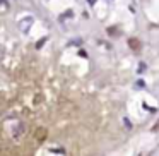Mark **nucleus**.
<instances>
[{
  "label": "nucleus",
  "mask_w": 159,
  "mask_h": 156,
  "mask_svg": "<svg viewBox=\"0 0 159 156\" xmlns=\"http://www.w3.org/2000/svg\"><path fill=\"white\" fill-rule=\"evenodd\" d=\"M128 46H130L133 52H140V41H139L137 38H130V40H128Z\"/></svg>",
  "instance_id": "1"
},
{
  "label": "nucleus",
  "mask_w": 159,
  "mask_h": 156,
  "mask_svg": "<svg viewBox=\"0 0 159 156\" xmlns=\"http://www.w3.org/2000/svg\"><path fill=\"white\" fill-rule=\"evenodd\" d=\"M140 156H144V154H140Z\"/></svg>",
  "instance_id": "5"
},
{
  "label": "nucleus",
  "mask_w": 159,
  "mask_h": 156,
  "mask_svg": "<svg viewBox=\"0 0 159 156\" xmlns=\"http://www.w3.org/2000/svg\"><path fill=\"white\" fill-rule=\"evenodd\" d=\"M87 2H89V4H94V2H96V0H87Z\"/></svg>",
  "instance_id": "4"
},
{
  "label": "nucleus",
  "mask_w": 159,
  "mask_h": 156,
  "mask_svg": "<svg viewBox=\"0 0 159 156\" xmlns=\"http://www.w3.org/2000/svg\"><path fill=\"white\" fill-rule=\"evenodd\" d=\"M118 33H120V31H118V27H108V34H113V36H117Z\"/></svg>",
  "instance_id": "2"
},
{
  "label": "nucleus",
  "mask_w": 159,
  "mask_h": 156,
  "mask_svg": "<svg viewBox=\"0 0 159 156\" xmlns=\"http://www.w3.org/2000/svg\"><path fill=\"white\" fill-rule=\"evenodd\" d=\"M152 130H154V132H157V130H159V120H157V122H156V124H154Z\"/></svg>",
  "instance_id": "3"
}]
</instances>
